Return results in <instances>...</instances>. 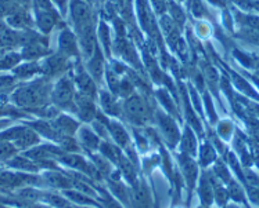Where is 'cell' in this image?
<instances>
[{"mask_svg":"<svg viewBox=\"0 0 259 208\" xmlns=\"http://www.w3.org/2000/svg\"><path fill=\"white\" fill-rule=\"evenodd\" d=\"M49 94H50L49 84L43 80H39L17 90L13 99L16 101L17 105L24 108H36V106H42L48 101Z\"/></svg>","mask_w":259,"mask_h":208,"instance_id":"cell-1","label":"cell"},{"mask_svg":"<svg viewBox=\"0 0 259 208\" xmlns=\"http://www.w3.org/2000/svg\"><path fill=\"white\" fill-rule=\"evenodd\" d=\"M123 113L126 116V119L136 125H143L148 123V120L151 117L150 109L147 104L144 102L140 97H129L125 101L123 105Z\"/></svg>","mask_w":259,"mask_h":208,"instance_id":"cell-2","label":"cell"},{"mask_svg":"<svg viewBox=\"0 0 259 208\" xmlns=\"http://www.w3.org/2000/svg\"><path fill=\"white\" fill-rule=\"evenodd\" d=\"M52 99L60 108L75 110L74 86L68 78H63L56 84L54 90H52Z\"/></svg>","mask_w":259,"mask_h":208,"instance_id":"cell-3","label":"cell"},{"mask_svg":"<svg viewBox=\"0 0 259 208\" xmlns=\"http://www.w3.org/2000/svg\"><path fill=\"white\" fill-rule=\"evenodd\" d=\"M71 17L78 31L92 24V10L85 0H72L71 2Z\"/></svg>","mask_w":259,"mask_h":208,"instance_id":"cell-4","label":"cell"},{"mask_svg":"<svg viewBox=\"0 0 259 208\" xmlns=\"http://www.w3.org/2000/svg\"><path fill=\"white\" fill-rule=\"evenodd\" d=\"M131 203H132L133 208H153L150 189L143 181H136L132 185Z\"/></svg>","mask_w":259,"mask_h":208,"instance_id":"cell-5","label":"cell"},{"mask_svg":"<svg viewBox=\"0 0 259 208\" xmlns=\"http://www.w3.org/2000/svg\"><path fill=\"white\" fill-rule=\"evenodd\" d=\"M158 125L161 134L164 136L165 142L169 146H175L180 140V132L178 125L175 123V120L172 117L162 113H158Z\"/></svg>","mask_w":259,"mask_h":208,"instance_id":"cell-6","label":"cell"},{"mask_svg":"<svg viewBox=\"0 0 259 208\" xmlns=\"http://www.w3.org/2000/svg\"><path fill=\"white\" fill-rule=\"evenodd\" d=\"M75 112L79 115V117L85 121H90L97 117V110L90 97L85 94H76L74 99Z\"/></svg>","mask_w":259,"mask_h":208,"instance_id":"cell-7","label":"cell"},{"mask_svg":"<svg viewBox=\"0 0 259 208\" xmlns=\"http://www.w3.org/2000/svg\"><path fill=\"white\" fill-rule=\"evenodd\" d=\"M33 182H36V179L33 177L14 174V172L10 171H0V189L11 190V189H17V187H21L24 185Z\"/></svg>","mask_w":259,"mask_h":208,"instance_id":"cell-8","label":"cell"},{"mask_svg":"<svg viewBox=\"0 0 259 208\" xmlns=\"http://www.w3.org/2000/svg\"><path fill=\"white\" fill-rule=\"evenodd\" d=\"M180 162V168L183 172V177L186 179V183L189 185V190H193L194 183L197 182V175H198V167L194 163V160L191 159L189 155H180L179 157Z\"/></svg>","mask_w":259,"mask_h":208,"instance_id":"cell-9","label":"cell"},{"mask_svg":"<svg viewBox=\"0 0 259 208\" xmlns=\"http://www.w3.org/2000/svg\"><path fill=\"white\" fill-rule=\"evenodd\" d=\"M58 47H60V54H63L67 58L74 57L76 54V37L71 31L64 29L61 35L58 37Z\"/></svg>","mask_w":259,"mask_h":208,"instance_id":"cell-10","label":"cell"},{"mask_svg":"<svg viewBox=\"0 0 259 208\" xmlns=\"http://www.w3.org/2000/svg\"><path fill=\"white\" fill-rule=\"evenodd\" d=\"M52 125H53L58 138L65 135L72 136L75 134V131L78 130V123L74 119L68 117V116H58L57 119L52 123Z\"/></svg>","mask_w":259,"mask_h":208,"instance_id":"cell-11","label":"cell"},{"mask_svg":"<svg viewBox=\"0 0 259 208\" xmlns=\"http://www.w3.org/2000/svg\"><path fill=\"white\" fill-rule=\"evenodd\" d=\"M37 142H39V136H37L36 132L32 128L22 127L21 132L14 140V146L17 149H28L31 146L36 145Z\"/></svg>","mask_w":259,"mask_h":208,"instance_id":"cell-12","label":"cell"},{"mask_svg":"<svg viewBox=\"0 0 259 208\" xmlns=\"http://www.w3.org/2000/svg\"><path fill=\"white\" fill-rule=\"evenodd\" d=\"M198 194L204 205H211L213 201V183H212L211 175L202 174L201 181H200V186H198Z\"/></svg>","mask_w":259,"mask_h":208,"instance_id":"cell-13","label":"cell"},{"mask_svg":"<svg viewBox=\"0 0 259 208\" xmlns=\"http://www.w3.org/2000/svg\"><path fill=\"white\" fill-rule=\"evenodd\" d=\"M45 179H46V182L50 185V186L57 187V189H64V190H67V189H71V187L74 186V181L71 179V178L65 177L64 174L58 171H50L48 172L46 175H45Z\"/></svg>","mask_w":259,"mask_h":208,"instance_id":"cell-14","label":"cell"},{"mask_svg":"<svg viewBox=\"0 0 259 208\" xmlns=\"http://www.w3.org/2000/svg\"><path fill=\"white\" fill-rule=\"evenodd\" d=\"M75 82L78 84V87H79L80 93L85 94L90 98H93L96 95V84L95 80L90 78L89 75H86V72H79L76 76H75Z\"/></svg>","mask_w":259,"mask_h":208,"instance_id":"cell-15","label":"cell"},{"mask_svg":"<svg viewBox=\"0 0 259 208\" xmlns=\"http://www.w3.org/2000/svg\"><path fill=\"white\" fill-rule=\"evenodd\" d=\"M79 144L89 152H95L100 148L99 136L89 128H82L79 131Z\"/></svg>","mask_w":259,"mask_h":208,"instance_id":"cell-16","label":"cell"},{"mask_svg":"<svg viewBox=\"0 0 259 208\" xmlns=\"http://www.w3.org/2000/svg\"><path fill=\"white\" fill-rule=\"evenodd\" d=\"M108 131L111 132L112 138L115 141L119 148H127L129 146V135H127L126 130L122 127L119 123L116 121H108Z\"/></svg>","mask_w":259,"mask_h":208,"instance_id":"cell-17","label":"cell"},{"mask_svg":"<svg viewBox=\"0 0 259 208\" xmlns=\"http://www.w3.org/2000/svg\"><path fill=\"white\" fill-rule=\"evenodd\" d=\"M67 66V57L63 54H58L54 57H50L45 62V66H42V71H45L49 75H57L61 73Z\"/></svg>","mask_w":259,"mask_h":208,"instance_id":"cell-18","label":"cell"},{"mask_svg":"<svg viewBox=\"0 0 259 208\" xmlns=\"http://www.w3.org/2000/svg\"><path fill=\"white\" fill-rule=\"evenodd\" d=\"M58 17L54 13V10L49 11H37V24L39 28L42 29L45 33H49L54 28V25L57 24Z\"/></svg>","mask_w":259,"mask_h":208,"instance_id":"cell-19","label":"cell"},{"mask_svg":"<svg viewBox=\"0 0 259 208\" xmlns=\"http://www.w3.org/2000/svg\"><path fill=\"white\" fill-rule=\"evenodd\" d=\"M9 166L21 171L36 172L39 170V166L28 156H14L11 160H9Z\"/></svg>","mask_w":259,"mask_h":208,"instance_id":"cell-20","label":"cell"},{"mask_svg":"<svg viewBox=\"0 0 259 208\" xmlns=\"http://www.w3.org/2000/svg\"><path fill=\"white\" fill-rule=\"evenodd\" d=\"M100 101H101V106H103V109L106 110V113L112 116L121 115V106H119V104L116 102V99L112 97L111 94L101 93Z\"/></svg>","mask_w":259,"mask_h":208,"instance_id":"cell-21","label":"cell"},{"mask_svg":"<svg viewBox=\"0 0 259 208\" xmlns=\"http://www.w3.org/2000/svg\"><path fill=\"white\" fill-rule=\"evenodd\" d=\"M182 152L189 156H194L197 152V140L190 128H186L185 134L182 136Z\"/></svg>","mask_w":259,"mask_h":208,"instance_id":"cell-22","label":"cell"},{"mask_svg":"<svg viewBox=\"0 0 259 208\" xmlns=\"http://www.w3.org/2000/svg\"><path fill=\"white\" fill-rule=\"evenodd\" d=\"M21 43V35H17L16 32L7 29L6 26L0 28V46L14 47Z\"/></svg>","mask_w":259,"mask_h":208,"instance_id":"cell-23","label":"cell"},{"mask_svg":"<svg viewBox=\"0 0 259 208\" xmlns=\"http://www.w3.org/2000/svg\"><path fill=\"white\" fill-rule=\"evenodd\" d=\"M89 72L90 75L93 76V80H100L101 76H103V71H104V65H103V58L100 57L99 54V48L96 50L95 55L90 58L89 61Z\"/></svg>","mask_w":259,"mask_h":208,"instance_id":"cell-24","label":"cell"},{"mask_svg":"<svg viewBox=\"0 0 259 208\" xmlns=\"http://www.w3.org/2000/svg\"><path fill=\"white\" fill-rule=\"evenodd\" d=\"M64 196L68 198V200H71V201L79 204V205H96V204H97V201L92 200L90 196H88L86 193L75 190V189L74 190H68V189H67V190L64 192Z\"/></svg>","mask_w":259,"mask_h":208,"instance_id":"cell-25","label":"cell"},{"mask_svg":"<svg viewBox=\"0 0 259 208\" xmlns=\"http://www.w3.org/2000/svg\"><path fill=\"white\" fill-rule=\"evenodd\" d=\"M100 151H101V153H103V156L107 157L110 162L115 163V164H118V163H119V160H121L122 157H123L121 155L119 148L115 145H111V144H108V142L101 144Z\"/></svg>","mask_w":259,"mask_h":208,"instance_id":"cell-26","label":"cell"},{"mask_svg":"<svg viewBox=\"0 0 259 208\" xmlns=\"http://www.w3.org/2000/svg\"><path fill=\"white\" fill-rule=\"evenodd\" d=\"M9 22L11 25L18 26V28H25V26L31 25V18L25 11L16 10L9 17Z\"/></svg>","mask_w":259,"mask_h":208,"instance_id":"cell-27","label":"cell"},{"mask_svg":"<svg viewBox=\"0 0 259 208\" xmlns=\"http://www.w3.org/2000/svg\"><path fill=\"white\" fill-rule=\"evenodd\" d=\"M16 152L17 148L13 144H10V141L0 140V162L10 160L11 157H14Z\"/></svg>","mask_w":259,"mask_h":208,"instance_id":"cell-28","label":"cell"},{"mask_svg":"<svg viewBox=\"0 0 259 208\" xmlns=\"http://www.w3.org/2000/svg\"><path fill=\"white\" fill-rule=\"evenodd\" d=\"M110 185H111V189H112V192L115 193V196L119 200H121L122 203H125V204H131L127 200L131 198V196H129V192H127V189L123 185H122L119 181H111L110 182Z\"/></svg>","mask_w":259,"mask_h":208,"instance_id":"cell-29","label":"cell"},{"mask_svg":"<svg viewBox=\"0 0 259 208\" xmlns=\"http://www.w3.org/2000/svg\"><path fill=\"white\" fill-rule=\"evenodd\" d=\"M42 197L54 208H64L69 204L67 198H64L63 196H58V194H53V193H43Z\"/></svg>","mask_w":259,"mask_h":208,"instance_id":"cell-30","label":"cell"},{"mask_svg":"<svg viewBox=\"0 0 259 208\" xmlns=\"http://www.w3.org/2000/svg\"><path fill=\"white\" fill-rule=\"evenodd\" d=\"M58 142H60V148H61L63 151L69 152V153H74V152L79 151L78 142H76L72 136H60V138H58Z\"/></svg>","mask_w":259,"mask_h":208,"instance_id":"cell-31","label":"cell"},{"mask_svg":"<svg viewBox=\"0 0 259 208\" xmlns=\"http://www.w3.org/2000/svg\"><path fill=\"white\" fill-rule=\"evenodd\" d=\"M200 160H201L202 166H208L215 160V151L212 149V146L209 144H205L201 146V151H200Z\"/></svg>","mask_w":259,"mask_h":208,"instance_id":"cell-32","label":"cell"},{"mask_svg":"<svg viewBox=\"0 0 259 208\" xmlns=\"http://www.w3.org/2000/svg\"><path fill=\"white\" fill-rule=\"evenodd\" d=\"M169 11H170V18L174 20L176 25L182 26L186 21L185 11L180 9L179 6L175 5V3H169Z\"/></svg>","mask_w":259,"mask_h":208,"instance_id":"cell-33","label":"cell"},{"mask_svg":"<svg viewBox=\"0 0 259 208\" xmlns=\"http://www.w3.org/2000/svg\"><path fill=\"white\" fill-rule=\"evenodd\" d=\"M21 59V55L18 54H6V55H2L0 58V69H9L16 66L17 63L20 62Z\"/></svg>","mask_w":259,"mask_h":208,"instance_id":"cell-34","label":"cell"},{"mask_svg":"<svg viewBox=\"0 0 259 208\" xmlns=\"http://www.w3.org/2000/svg\"><path fill=\"white\" fill-rule=\"evenodd\" d=\"M93 162H95V167L97 171L103 174V175H108L111 172V168H110V160L104 156L93 157Z\"/></svg>","mask_w":259,"mask_h":208,"instance_id":"cell-35","label":"cell"},{"mask_svg":"<svg viewBox=\"0 0 259 208\" xmlns=\"http://www.w3.org/2000/svg\"><path fill=\"white\" fill-rule=\"evenodd\" d=\"M213 174H215V177H217L218 179H221L222 182L229 183L232 181V178L229 175L228 168H226V166H225L223 163H217V166L213 168Z\"/></svg>","mask_w":259,"mask_h":208,"instance_id":"cell-36","label":"cell"},{"mask_svg":"<svg viewBox=\"0 0 259 208\" xmlns=\"http://www.w3.org/2000/svg\"><path fill=\"white\" fill-rule=\"evenodd\" d=\"M228 185H229V189H228L229 196H230L233 200H236V201H244L243 190H241V187L238 186V183L234 182V181H230Z\"/></svg>","mask_w":259,"mask_h":208,"instance_id":"cell-37","label":"cell"},{"mask_svg":"<svg viewBox=\"0 0 259 208\" xmlns=\"http://www.w3.org/2000/svg\"><path fill=\"white\" fill-rule=\"evenodd\" d=\"M157 95H158V98L161 99V102H162V105L165 106V109L169 110L170 113H176L175 102L169 97V94L166 93V91H164V90H159L158 93H157Z\"/></svg>","mask_w":259,"mask_h":208,"instance_id":"cell-38","label":"cell"},{"mask_svg":"<svg viewBox=\"0 0 259 208\" xmlns=\"http://www.w3.org/2000/svg\"><path fill=\"white\" fill-rule=\"evenodd\" d=\"M37 71H42V68H39L36 63H28V65H24L21 68L17 69L16 72L21 78H29L32 75H35Z\"/></svg>","mask_w":259,"mask_h":208,"instance_id":"cell-39","label":"cell"},{"mask_svg":"<svg viewBox=\"0 0 259 208\" xmlns=\"http://www.w3.org/2000/svg\"><path fill=\"white\" fill-rule=\"evenodd\" d=\"M133 91V86L131 83V80H122L118 84V89H116V93L119 94L121 97H127L129 98V95L132 94Z\"/></svg>","mask_w":259,"mask_h":208,"instance_id":"cell-40","label":"cell"},{"mask_svg":"<svg viewBox=\"0 0 259 208\" xmlns=\"http://www.w3.org/2000/svg\"><path fill=\"white\" fill-rule=\"evenodd\" d=\"M110 32H108V28H107L104 24H101L100 28H99V36H100L101 42L104 43V48H106V51H110Z\"/></svg>","mask_w":259,"mask_h":208,"instance_id":"cell-41","label":"cell"},{"mask_svg":"<svg viewBox=\"0 0 259 208\" xmlns=\"http://www.w3.org/2000/svg\"><path fill=\"white\" fill-rule=\"evenodd\" d=\"M100 200L104 208H122L121 204L118 203V200L112 198L111 196H108L107 193H103V198H100Z\"/></svg>","mask_w":259,"mask_h":208,"instance_id":"cell-42","label":"cell"},{"mask_svg":"<svg viewBox=\"0 0 259 208\" xmlns=\"http://www.w3.org/2000/svg\"><path fill=\"white\" fill-rule=\"evenodd\" d=\"M190 9L191 11H193V14L196 17H202L204 16V13H205L204 6H202V3L200 0H190Z\"/></svg>","mask_w":259,"mask_h":208,"instance_id":"cell-43","label":"cell"},{"mask_svg":"<svg viewBox=\"0 0 259 208\" xmlns=\"http://www.w3.org/2000/svg\"><path fill=\"white\" fill-rule=\"evenodd\" d=\"M13 83H14V79L13 78H7V76L0 78V87H2V89H7V87L11 86Z\"/></svg>","mask_w":259,"mask_h":208,"instance_id":"cell-44","label":"cell"},{"mask_svg":"<svg viewBox=\"0 0 259 208\" xmlns=\"http://www.w3.org/2000/svg\"><path fill=\"white\" fill-rule=\"evenodd\" d=\"M154 7L158 13H162L165 10V0H153Z\"/></svg>","mask_w":259,"mask_h":208,"instance_id":"cell-45","label":"cell"},{"mask_svg":"<svg viewBox=\"0 0 259 208\" xmlns=\"http://www.w3.org/2000/svg\"><path fill=\"white\" fill-rule=\"evenodd\" d=\"M29 208H50V207H48V205H43V204L31 203L29 204Z\"/></svg>","mask_w":259,"mask_h":208,"instance_id":"cell-46","label":"cell"},{"mask_svg":"<svg viewBox=\"0 0 259 208\" xmlns=\"http://www.w3.org/2000/svg\"><path fill=\"white\" fill-rule=\"evenodd\" d=\"M56 2H57V5L60 6V7H61V9H65V3H67V0H56Z\"/></svg>","mask_w":259,"mask_h":208,"instance_id":"cell-47","label":"cell"},{"mask_svg":"<svg viewBox=\"0 0 259 208\" xmlns=\"http://www.w3.org/2000/svg\"><path fill=\"white\" fill-rule=\"evenodd\" d=\"M64 208H79V207H75V205H71V204H68V205H65Z\"/></svg>","mask_w":259,"mask_h":208,"instance_id":"cell-48","label":"cell"},{"mask_svg":"<svg viewBox=\"0 0 259 208\" xmlns=\"http://www.w3.org/2000/svg\"><path fill=\"white\" fill-rule=\"evenodd\" d=\"M79 208H93V207H90V205H80Z\"/></svg>","mask_w":259,"mask_h":208,"instance_id":"cell-49","label":"cell"},{"mask_svg":"<svg viewBox=\"0 0 259 208\" xmlns=\"http://www.w3.org/2000/svg\"><path fill=\"white\" fill-rule=\"evenodd\" d=\"M5 123L6 121H0V127H3V125H5Z\"/></svg>","mask_w":259,"mask_h":208,"instance_id":"cell-50","label":"cell"}]
</instances>
